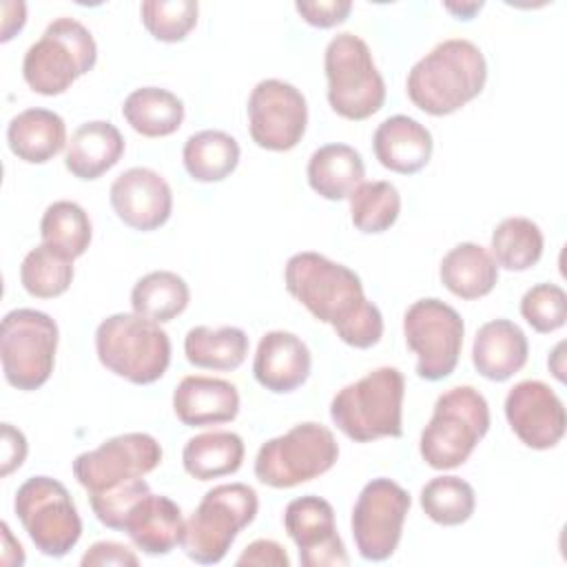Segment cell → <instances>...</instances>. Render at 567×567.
Instances as JSON below:
<instances>
[{
    "mask_svg": "<svg viewBox=\"0 0 567 567\" xmlns=\"http://www.w3.org/2000/svg\"><path fill=\"white\" fill-rule=\"evenodd\" d=\"M286 290L350 348L368 350L383 337L381 310L368 301L363 284L354 270L303 250L292 255L284 268Z\"/></svg>",
    "mask_w": 567,
    "mask_h": 567,
    "instance_id": "obj_1",
    "label": "cell"
},
{
    "mask_svg": "<svg viewBox=\"0 0 567 567\" xmlns=\"http://www.w3.org/2000/svg\"><path fill=\"white\" fill-rule=\"evenodd\" d=\"M485 82L487 62L483 51L465 38H450L410 69L405 93L416 109L441 117L478 97Z\"/></svg>",
    "mask_w": 567,
    "mask_h": 567,
    "instance_id": "obj_2",
    "label": "cell"
},
{
    "mask_svg": "<svg viewBox=\"0 0 567 567\" xmlns=\"http://www.w3.org/2000/svg\"><path fill=\"white\" fill-rule=\"evenodd\" d=\"M403 372L381 365L332 396L330 419L354 443L399 439L403 434Z\"/></svg>",
    "mask_w": 567,
    "mask_h": 567,
    "instance_id": "obj_3",
    "label": "cell"
},
{
    "mask_svg": "<svg viewBox=\"0 0 567 567\" xmlns=\"http://www.w3.org/2000/svg\"><path fill=\"white\" fill-rule=\"evenodd\" d=\"M489 430V405L472 385H456L443 392L427 425L421 432L419 452L432 470L463 465Z\"/></svg>",
    "mask_w": 567,
    "mask_h": 567,
    "instance_id": "obj_4",
    "label": "cell"
},
{
    "mask_svg": "<svg viewBox=\"0 0 567 567\" xmlns=\"http://www.w3.org/2000/svg\"><path fill=\"white\" fill-rule=\"evenodd\" d=\"M95 352L109 372L148 385L168 370L171 339L159 323L135 312H117L97 326Z\"/></svg>",
    "mask_w": 567,
    "mask_h": 567,
    "instance_id": "obj_5",
    "label": "cell"
},
{
    "mask_svg": "<svg viewBox=\"0 0 567 567\" xmlns=\"http://www.w3.org/2000/svg\"><path fill=\"white\" fill-rule=\"evenodd\" d=\"M259 509L257 492L246 483H224L208 489L188 520H184L182 549L199 565L219 563L237 534L248 527Z\"/></svg>",
    "mask_w": 567,
    "mask_h": 567,
    "instance_id": "obj_6",
    "label": "cell"
},
{
    "mask_svg": "<svg viewBox=\"0 0 567 567\" xmlns=\"http://www.w3.org/2000/svg\"><path fill=\"white\" fill-rule=\"evenodd\" d=\"M97 62L91 31L75 18H55L47 24L22 60V78L33 93L60 95Z\"/></svg>",
    "mask_w": 567,
    "mask_h": 567,
    "instance_id": "obj_7",
    "label": "cell"
},
{
    "mask_svg": "<svg viewBox=\"0 0 567 567\" xmlns=\"http://www.w3.org/2000/svg\"><path fill=\"white\" fill-rule=\"evenodd\" d=\"M328 102L346 120L361 122L381 111L385 82L372 60L370 47L359 35L337 33L323 53Z\"/></svg>",
    "mask_w": 567,
    "mask_h": 567,
    "instance_id": "obj_8",
    "label": "cell"
},
{
    "mask_svg": "<svg viewBox=\"0 0 567 567\" xmlns=\"http://www.w3.org/2000/svg\"><path fill=\"white\" fill-rule=\"evenodd\" d=\"M337 458L339 443L332 430L315 421H303L259 447L255 476L268 487L288 489L326 474Z\"/></svg>",
    "mask_w": 567,
    "mask_h": 567,
    "instance_id": "obj_9",
    "label": "cell"
},
{
    "mask_svg": "<svg viewBox=\"0 0 567 567\" xmlns=\"http://www.w3.org/2000/svg\"><path fill=\"white\" fill-rule=\"evenodd\" d=\"M58 339V323L47 312L33 308L7 312L0 332V359L7 383L22 392L42 388L55 365Z\"/></svg>",
    "mask_w": 567,
    "mask_h": 567,
    "instance_id": "obj_10",
    "label": "cell"
},
{
    "mask_svg": "<svg viewBox=\"0 0 567 567\" xmlns=\"http://www.w3.org/2000/svg\"><path fill=\"white\" fill-rule=\"evenodd\" d=\"M13 509L44 556H66L82 536V518L69 489L51 476L27 478L16 492Z\"/></svg>",
    "mask_w": 567,
    "mask_h": 567,
    "instance_id": "obj_11",
    "label": "cell"
},
{
    "mask_svg": "<svg viewBox=\"0 0 567 567\" xmlns=\"http://www.w3.org/2000/svg\"><path fill=\"white\" fill-rule=\"evenodd\" d=\"M408 348L416 354V374L425 381H441L456 370L465 323L461 315L436 297L414 301L403 317Z\"/></svg>",
    "mask_w": 567,
    "mask_h": 567,
    "instance_id": "obj_12",
    "label": "cell"
},
{
    "mask_svg": "<svg viewBox=\"0 0 567 567\" xmlns=\"http://www.w3.org/2000/svg\"><path fill=\"white\" fill-rule=\"evenodd\" d=\"M410 505V494L392 478L379 476L363 485L350 518L352 538L363 560L381 563L396 551Z\"/></svg>",
    "mask_w": 567,
    "mask_h": 567,
    "instance_id": "obj_13",
    "label": "cell"
},
{
    "mask_svg": "<svg viewBox=\"0 0 567 567\" xmlns=\"http://www.w3.org/2000/svg\"><path fill=\"white\" fill-rule=\"evenodd\" d=\"M162 463V445L146 432H126L106 439L100 447L82 452L73 461L75 481L100 494L133 478H144Z\"/></svg>",
    "mask_w": 567,
    "mask_h": 567,
    "instance_id": "obj_14",
    "label": "cell"
},
{
    "mask_svg": "<svg viewBox=\"0 0 567 567\" xmlns=\"http://www.w3.org/2000/svg\"><path fill=\"white\" fill-rule=\"evenodd\" d=\"M308 126L303 93L284 80H261L248 97V131L259 148L284 153L295 148Z\"/></svg>",
    "mask_w": 567,
    "mask_h": 567,
    "instance_id": "obj_15",
    "label": "cell"
},
{
    "mask_svg": "<svg viewBox=\"0 0 567 567\" xmlns=\"http://www.w3.org/2000/svg\"><path fill=\"white\" fill-rule=\"evenodd\" d=\"M284 527L299 549L303 567L348 565V551L337 534L332 505L315 494L292 498L284 512Z\"/></svg>",
    "mask_w": 567,
    "mask_h": 567,
    "instance_id": "obj_16",
    "label": "cell"
},
{
    "mask_svg": "<svg viewBox=\"0 0 567 567\" xmlns=\"http://www.w3.org/2000/svg\"><path fill=\"white\" fill-rule=\"evenodd\" d=\"M505 416L512 432L532 450H549L565 436V405L543 381L516 383L505 396Z\"/></svg>",
    "mask_w": 567,
    "mask_h": 567,
    "instance_id": "obj_17",
    "label": "cell"
},
{
    "mask_svg": "<svg viewBox=\"0 0 567 567\" xmlns=\"http://www.w3.org/2000/svg\"><path fill=\"white\" fill-rule=\"evenodd\" d=\"M109 199L117 219L142 233L157 230L173 213V190L168 182L146 166H133L120 173L111 184Z\"/></svg>",
    "mask_w": 567,
    "mask_h": 567,
    "instance_id": "obj_18",
    "label": "cell"
},
{
    "mask_svg": "<svg viewBox=\"0 0 567 567\" xmlns=\"http://www.w3.org/2000/svg\"><path fill=\"white\" fill-rule=\"evenodd\" d=\"M310 368L312 354L295 332L270 330L259 339L252 359V374L268 392H295L310 377Z\"/></svg>",
    "mask_w": 567,
    "mask_h": 567,
    "instance_id": "obj_19",
    "label": "cell"
},
{
    "mask_svg": "<svg viewBox=\"0 0 567 567\" xmlns=\"http://www.w3.org/2000/svg\"><path fill=\"white\" fill-rule=\"evenodd\" d=\"M122 532H126L140 551L148 556H166L182 540L184 516L173 498L148 492L126 512Z\"/></svg>",
    "mask_w": 567,
    "mask_h": 567,
    "instance_id": "obj_20",
    "label": "cell"
},
{
    "mask_svg": "<svg viewBox=\"0 0 567 567\" xmlns=\"http://www.w3.org/2000/svg\"><path fill=\"white\" fill-rule=\"evenodd\" d=\"M173 412L188 427L228 423L239 414V392L226 379L190 374L173 392Z\"/></svg>",
    "mask_w": 567,
    "mask_h": 567,
    "instance_id": "obj_21",
    "label": "cell"
},
{
    "mask_svg": "<svg viewBox=\"0 0 567 567\" xmlns=\"http://www.w3.org/2000/svg\"><path fill=\"white\" fill-rule=\"evenodd\" d=\"M529 343L525 332L509 319H492L476 330L472 363L487 381L503 383L527 363Z\"/></svg>",
    "mask_w": 567,
    "mask_h": 567,
    "instance_id": "obj_22",
    "label": "cell"
},
{
    "mask_svg": "<svg viewBox=\"0 0 567 567\" xmlns=\"http://www.w3.org/2000/svg\"><path fill=\"white\" fill-rule=\"evenodd\" d=\"M374 157L379 164L399 175H414L427 166L432 157V133L408 115L383 120L372 137Z\"/></svg>",
    "mask_w": 567,
    "mask_h": 567,
    "instance_id": "obj_23",
    "label": "cell"
},
{
    "mask_svg": "<svg viewBox=\"0 0 567 567\" xmlns=\"http://www.w3.org/2000/svg\"><path fill=\"white\" fill-rule=\"evenodd\" d=\"M124 155V137L115 124L93 120L80 124L64 151L66 171L84 182L102 177Z\"/></svg>",
    "mask_w": 567,
    "mask_h": 567,
    "instance_id": "obj_24",
    "label": "cell"
},
{
    "mask_svg": "<svg viewBox=\"0 0 567 567\" xmlns=\"http://www.w3.org/2000/svg\"><path fill=\"white\" fill-rule=\"evenodd\" d=\"M11 153L27 164H44L66 146V124L49 109H24L7 126Z\"/></svg>",
    "mask_w": 567,
    "mask_h": 567,
    "instance_id": "obj_25",
    "label": "cell"
},
{
    "mask_svg": "<svg viewBox=\"0 0 567 567\" xmlns=\"http://www.w3.org/2000/svg\"><path fill=\"white\" fill-rule=\"evenodd\" d=\"M308 184L323 199H348L363 184L365 166L361 153L348 144L319 146L308 159Z\"/></svg>",
    "mask_w": 567,
    "mask_h": 567,
    "instance_id": "obj_26",
    "label": "cell"
},
{
    "mask_svg": "<svg viewBox=\"0 0 567 567\" xmlns=\"http://www.w3.org/2000/svg\"><path fill=\"white\" fill-rule=\"evenodd\" d=\"M439 275L452 295L472 301L494 290L498 281V266L487 248L474 241H463L447 250Z\"/></svg>",
    "mask_w": 567,
    "mask_h": 567,
    "instance_id": "obj_27",
    "label": "cell"
},
{
    "mask_svg": "<svg viewBox=\"0 0 567 567\" xmlns=\"http://www.w3.org/2000/svg\"><path fill=\"white\" fill-rule=\"evenodd\" d=\"M244 441L235 432L213 430L190 436L182 450L184 472L197 481L235 474L244 463Z\"/></svg>",
    "mask_w": 567,
    "mask_h": 567,
    "instance_id": "obj_28",
    "label": "cell"
},
{
    "mask_svg": "<svg viewBox=\"0 0 567 567\" xmlns=\"http://www.w3.org/2000/svg\"><path fill=\"white\" fill-rule=\"evenodd\" d=\"M184 354L202 370H237L248 354V334L237 326H195L184 337Z\"/></svg>",
    "mask_w": 567,
    "mask_h": 567,
    "instance_id": "obj_29",
    "label": "cell"
},
{
    "mask_svg": "<svg viewBox=\"0 0 567 567\" xmlns=\"http://www.w3.org/2000/svg\"><path fill=\"white\" fill-rule=\"evenodd\" d=\"M126 124L144 137L173 135L184 122V102L159 86H142L126 95L122 104Z\"/></svg>",
    "mask_w": 567,
    "mask_h": 567,
    "instance_id": "obj_30",
    "label": "cell"
},
{
    "mask_svg": "<svg viewBox=\"0 0 567 567\" xmlns=\"http://www.w3.org/2000/svg\"><path fill=\"white\" fill-rule=\"evenodd\" d=\"M186 173L202 184L226 179L239 164V144L233 135L206 128L193 133L182 151Z\"/></svg>",
    "mask_w": 567,
    "mask_h": 567,
    "instance_id": "obj_31",
    "label": "cell"
},
{
    "mask_svg": "<svg viewBox=\"0 0 567 567\" xmlns=\"http://www.w3.org/2000/svg\"><path fill=\"white\" fill-rule=\"evenodd\" d=\"M188 284L173 270H153L140 277L131 290L133 312L155 323L173 321L188 308Z\"/></svg>",
    "mask_w": 567,
    "mask_h": 567,
    "instance_id": "obj_32",
    "label": "cell"
},
{
    "mask_svg": "<svg viewBox=\"0 0 567 567\" xmlns=\"http://www.w3.org/2000/svg\"><path fill=\"white\" fill-rule=\"evenodd\" d=\"M489 248L496 266L523 272L540 261L545 239L536 221L527 217H507L494 228Z\"/></svg>",
    "mask_w": 567,
    "mask_h": 567,
    "instance_id": "obj_33",
    "label": "cell"
},
{
    "mask_svg": "<svg viewBox=\"0 0 567 567\" xmlns=\"http://www.w3.org/2000/svg\"><path fill=\"white\" fill-rule=\"evenodd\" d=\"M73 281V259L62 250L38 244L20 266V284L35 299H53L69 290Z\"/></svg>",
    "mask_w": 567,
    "mask_h": 567,
    "instance_id": "obj_34",
    "label": "cell"
},
{
    "mask_svg": "<svg viewBox=\"0 0 567 567\" xmlns=\"http://www.w3.org/2000/svg\"><path fill=\"white\" fill-rule=\"evenodd\" d=\"M42 244H49L71 259H78L86 252L93 228L86 210L69 199H58L47 206L40 219Z\"/></svg>",
    "mask_w": 567,
    "mask_h": 567,
    "instance_id": "obj_35",
    "label": "cell"
},
{
    "mask_svg": "<svg viewBox=\"0 0 567 567\" xmlns=\"http://www.w3.org/2000/svg\"><path fill=\"white\" fill-rule=\"evenodd\" d=\"M350 199V219L357 230L379 235L394 226L401 213V195L394 184L385 179L359 184Z\"/></svg>",
    "mask_w": 567,
    "mask_h": 567,
    "instance_id": "obj_36",
    "label": "cell"
},
{
    "mask_svg": "<svg viewBox=\"0 0 567 567\" xmlns=\"http://www.w3.org/2000/svg\"><path fill=\"white\" fill-rule=\"evenodd\" d=\"M421 509L436 525L454 527L472 518L476 509L474 487L458 476H436L421 489Z\"/></svg>",
    "mask_w": 567,
    "mask_h": 567,
    "instance_id": "obj_37",
    "label": "cell"
},
{
    "mask_svg": "<svg viewBox=\"0 0 567 567\" xmlns=\"http://www.w3.org/2000/svg\"><path fill=\"white\" fill-rule=\"evenodd\" d=\"M199 4L195 0H146L140 16L146 31L159 42H182L197 24Z\"/></svg>",
    "mask_w": 567,
    "mask_h": 567,
    "instance_id": "obj_38",
    "label": "cell"
},
{
    "mask_svg": "<svg viewBox=\"0 0 567 567\" xmlns=\"http://www.w3.org/2000/svg\"><path fill=\"white\" fill-rule=\"evenodd\" d=\"M520 315L536 332H556L567 319V295L558 284H536L523 295Z\"/></svg>",
    "mask_w": 567,
    "mask_h": 567,
    "instance_id": "obj_39",
    "label": "cell"
},
{
    "mask_svg": "<svg viewBox=\"0 0 567 567\" xmlns=\"http://www.w3.org/2000/svg\"><path fill=\"white\" fill-rule=\"evenodd\" d=\"M148 492H151V487L144 478H133V481L122 483L117 487L104 489L100 494H89V503H91V509H93L95 518L104 527L122 532V523H124L126 512L131 509V505L137 498H142Z\"/></svg>",
    "mask_w": 567,
    "mask_h": 567,
    "instance_id": "obj_40",
    "label": "cell"
},
{
    "mask_svg": "<svg viewBox=\"0 0 567 567\" xmlns=\"http://www.w3.org/2000/svg\"><path fill=\"white\" fill-rule=\"evenodd\" d=\"M297 13L317 29H332L348 20L352 11L350 0H319V2H297Z\"/></svg>",
    "mask_w": 567,
    "mask_h": 567,
    "instance_id": "obj_41",
    "label": "cell"
},
{
    "mask_svg": "<svg viewBox=\"0 0 567 567\" xmlns=\"http://www.w3.org/2000/svg\"><path fill=\"white\" fill-rule=\"evenodd\" d=\"M82 567H102V565H140L137 554L115 540H97L93 543L84 556L80 558Z\"/></svg>",
    "mask_w": 567,
    "mask_h": 567,
    "instance_id": "obj_42",
    "label": "cell"
},
{
    "mask_svg": "<svg viewBox=\"0 0 567 567\" xmlns=\"http://www.w3.org/2000/svg\"><path fill=\"white\" fill-rule=\"evenodd\" d=\"M237 565H268V567H290L288 551L270 538H257L237 556Z\"/></svg>",
    "mask_w": 567,
    "mask_h": 567,
    "instance_id": "obj_43",
    "label": "cell"
},
{
    "mask_svg": "<svg viewBox=\"0 0 567 567\" xmlns=\"http://www.w3.org/2000/svg\"><path fill=\"white\" fill-rule=\"evenodd\" d=\"M27 458V439L11 423H2V467L0 476H9Z\"/></svg>",
    "mask_w": 567,
    "mask_h": 567,
    "instance_id": "obj_44",
    "label": "cell"
},
{
    "mask_svg": "<svg viewBox=\"0 0 567 567\" xmlns=\"http://www.w3.org/2000/svg\"><path fill=\"white\" fill-rule=\"evenodd\" d=\"M2 11H4V18H2V35H0V40L7 42V40H11L24 27V22H27V4H22L20 11L13 16L11 13L13 11L11 2H2Z\"/></svg>",
    "mask_w": 567,
    "mask_h": 567,
    "instance_id": "obj_45",
    "label": "cell"
},
{
    "mask_svg": "<svg viewBox=\"0 0 567 567\" xmlns=\"http://www.w3.org/2000/svg\"><path fill=\"white\" fill-rule=\"evenodd\" d=\"M2 540H4V551H2V563L7 565L9 563V554L16 556V565H22L24 563V551H22V545L13 538L11 529L7 523H2Z\"/></svg>",
    "mask_w": 567,
    "mask_h": 567,
    "instance_id": "obj_46",
    "label": "cell"
},
{
    "mask_svg": "<svg viewBox=\"0 0 567 567\" xmlns=\"http://www.w3.org/2000/svg\"><path fill=\"white\" fill-rule=\"evenodd\" d=\"M450 13H454L456 16V20H472L474 18V13L476 11H481L483 9V2L478 0V2H445L443 4Z\"/></svg>",
    "mask_w": 567,
    "mask_h": 567,
    "instance_id": "obj_47",
    "label": "cell"
}]
</instances>
